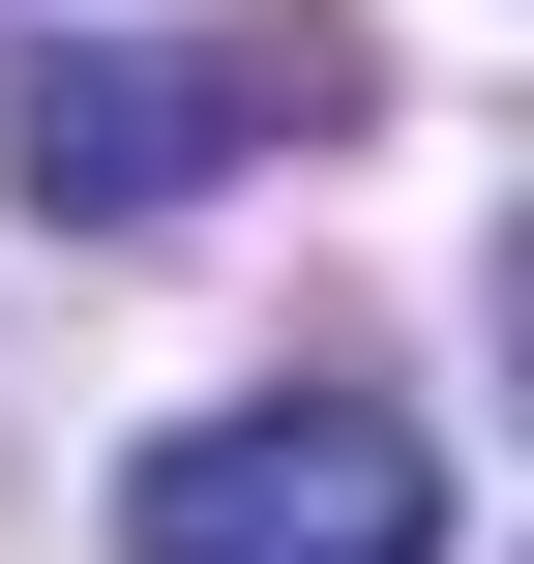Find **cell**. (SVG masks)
Instances as JSON below:
<instances>
[{
    "label": "cell",
    "mask_w": 534,
    "mask_h": 564,
    "mask_svg": "<svg viewBox=\"0 0 534 564\" xmlns=\"http://www.w3.org/2000/svg\"><path fill=\"white\" fill-rule=\"evenodd\" d=\"M327 89H357L327 0H297V30H149V59H30V89H0V178H30L59 238H149V208H208L238 149H297Z\"/></svg>",
    "instance_id": "obj_1"
},
{
    "label": "cell",
    "mask_w": 534,
    "mask_h": 564,
    "mask_svg": "<svg viewBox=\"0 0 534 564\" xmlns=\"http://www.w3.org/2000/svg\"><path fill=\"white\" fill-rule=\"evenodd\" d=\"M119 535H149V564H446V446H416L386 387H297V416H178V446L119 476Z\"/></svg>",
    "instance_id": "obj_2"
}]
</instances>
